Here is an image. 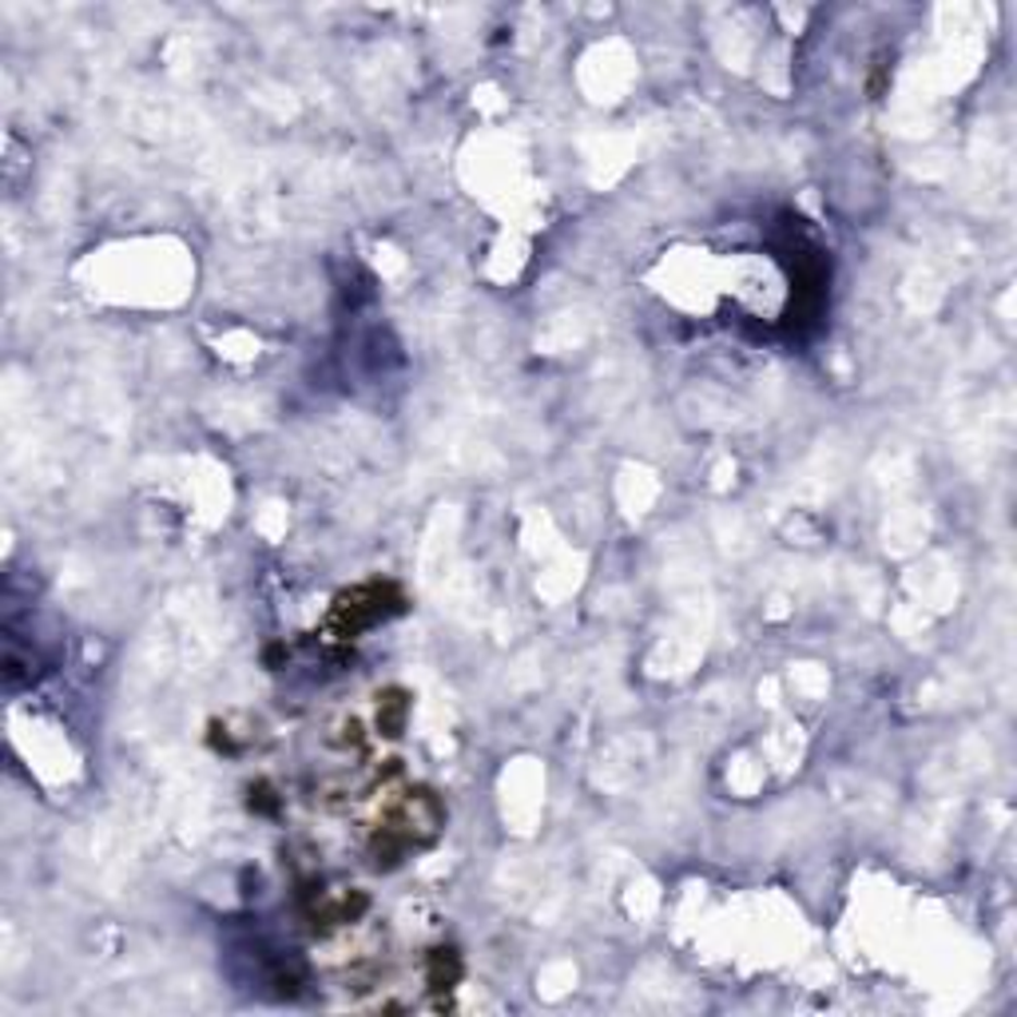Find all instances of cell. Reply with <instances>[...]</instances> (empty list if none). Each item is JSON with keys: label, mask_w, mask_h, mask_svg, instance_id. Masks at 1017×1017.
I'll list each match as a JSON object with an SVG mask.
<instances>
[{"label": "cell", "mask_w": 1017, "mask_h": 1017, "mask_svg": "<svg viewBox=\"0 0 1017 1017\" xmlns=\"http://www.w3.org/2000/svg\"><path fill=\"white\" fill-rule=\"evenodd\" d=\"M402 609H406V597L394 580H363V585L334 597L327 612V636L330 640H358L366 628L390 621Z\"/></svg>", "instance_id": "cell-1"}, {"label": "cell", "mask_w": 1017, "mask_h": 1017, "mask_svg": "<svg viewBox=\"0 0 1017 1017\" xmlns=\"http://www.w3.org/2000/svg\"><path fill=\"white\" fill-rule=\"evenodd\" d=\"M409 720V691L406 688H382L378 691V708H373V727L382 739H397L406 732Z\"/></svg>", "instance_id": "cell-2"}, {"label": "cell", "mask_w": 1017, "mask_h": 1017, "mask_svg": "<svg viewBox=\"0 0 1017 1017\" xmlns=\"http://www.w3.org/2000/svg\"><path fill=\"white\" fill-rule=\"evenodd\" d=\"M462 973H465V966H462V954L453 946H438V949H430L426 954V985L430 990H453V985L462 982Z\"/></svg>", "instance_id": "cell-3"}, {"label": "cell", "mask_w": 1017, "mask_h": 1017, "mask_svg": "<svg viewBox=\"0 0 1017 1017\" xmlns=\"http://www.w3.org/2000/svg\"><path fill=\"white\" fill-rule=\"evenodd\" d=\"M247 807L255 814H267V819H274V814L283 811V795L274 792V783L267 780H255L247 787Z\"/></svg>", "instance_id": "cell-4"}]
</instances>
